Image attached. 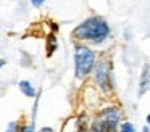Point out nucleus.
I'll use <instances>...</instances> for the list:
<instances>
[{
  "label": "nucleus",
  "mask_w": 150,
  "mask_h": 132,
  "mask_svg": "<svg viewBox=\"0 0 150 132\" xmlns=\"http://www.w3.org/2000/svg\"><path fill=\"white\" fill-rule=\"evenodd\" d=\"M120 129H121V131H127V132H134V131H136V127H134L131 122H123Z\"/></svg>",
  "instance_id": "8"
},
{
  "label": "nucleus",
  "mask_w": 150,
  "mask_h": 132,
  "mask_svg": "<svg viewBox=\"0 0 150 132\" xmlns=\"http://www.w3.org/2000/svg\"><path fill=\"white\" fill-rule=\"evenodd\" d=\"M95 82L98 84L103 92H108L111 89L110 82V61L108 60H100L95 66Z\"/></svg>",
  "instance_id": "4"
},
{
  "label": "nucleus",
  "mask_w": 150,
  "mask_h": 132,
  "mask_svg": "<svg viewBox=\"0 0 150 132\" xmlns=\"http://www.w3.org/2000/svg\"><path fill=\"white\" fill-rule=\"evenodd\" d=\"M120 109L115 106H108L100 113L97 119L92 124V131H102V132H110V131H116L118 129V122H120Z\"/></svg>",
  "instance_id": "3"
},
{
  "label": "nucleus",
  "mask_w": 150,
  "mask_h": 132,
  "mask_svg": "<svg viewBox=\"0 0 150 132\" xmlns=\"http://www.w3.org/2000/svg\"><path fill=\"white\" fill-rule=\"evenodd\" d=\"M8 131H18L16 122H11V124H8Z\"/></svg>",
  "instance_id": "9"
},
{
  "label": "nucleus",
  "mask_w": 150,
  "mask_h": 132,
  "mask_svg": "<svg viewBox=\"0 0 150 132\" xmlns=\"http://www.w3.org/2000/svg\"><path fill=\"white\" fill-rule=\"evenodd\" d=\"M20 89L26 97H36V90H34V87L31 85V82H28V80H21Z\"/></svg>",
  "instance_id": "6"
},
{
  "label": "nucleus",
  "mask_w": 150,
  "mask_h": 132,
  "mask_svg": "<svg viewBox=\"0 0 150 132\" xmlns=\"http://www.w3.org/2000/svg\"><path fill=\"white\" fill-rule=\"evenodd\" d=\"M110 35V26L103 18L92 16L74 29V37L81 40H91L94 44H102Z\"/></svg>",
  "instance_id": "1"
},
{
  "label": "nucleus",
  "mask_w": 150,
  "mask_h": 132,
  "mask_svg": "<svg viewBox=\"0 0 150 132\" xmlns=\"http://www.w3.org/2000/svg\"><path fill=\"white\" fill-rule=\"evenodd\" d=\"M49 47H50V50H49V53H47V55H52V52L57 48V39H55V35H49Z\"/></svg>",
  "instance_id": "7"
},
{
  "label": "nucleus",
  "mask_w": 150,
  "mask_h": 132,
  "mask_svg": "<svg viewBox=\"0 0 150 132\" xmlns=\"http://www.w3.org/2000/svg\"><path fill=\"white\" fill-rule=\"evenodd\" d=\"M147 122H149V124H150V114L147 116Z\"/></svg>",
  "instance_id": "11"
},
{
  "label": "nucleus",
  "mask_w": 150,
  "mask_h": 132,
  "mask_svg": "<svg viewBox=\"0 0 150 132\" xmlns=\"http://www.w3.org/2000/svg\"><path fill=\"white\" fill-rule=\"evenodd\" d=\"M44 2H45V0H31V3H33V5H36V6H40Z\"/></svg>",
  "instance_id": "10"
},
{
  "label": "nucleus",
  "mask_w": 150,
  "mask_h": 132,
  "mask_svg": "<svg viewBox=\"0 0 150 132\" xmlns=\"http://www.w3.org/2000/svg\"><path fill=\"white\" fill-rule=\"evenodd\" d=\"M149 84H150V64H145L144 66V73L142 77H140V89L139 93H144L147 89H149Z\"/></svg>",
  "instance_id": "5"
},
{
  "label": "nucleus",
  "mask_w": 150,
  "mask_h": 132,
  "mask_svg": "<svg viewBox=\"0 0 150 132\" xmlns=\"http://www.w3.org/2000/svg\"><path fill=\"white\" fill-rule=\"evenodd\" d=\"M74 64H76V76L79 79H84L92 71L95 64V53L86 45L78 44L74 47Z\"/></svg>",
  "instance_id": "2"
}]
</instances>
